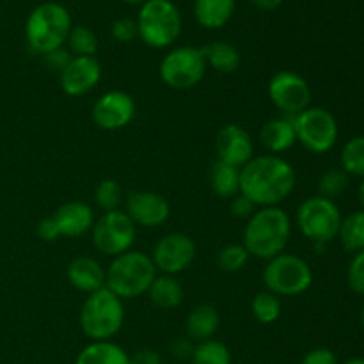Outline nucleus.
<instances>
[{"label": "nucleus", "instance_id": "f257e3e1", "mask_svg": "<svg viewBox=\"0 0 364 364\" xmlns=\"http://www.w3.org/2000/svg\"><path fill=\"white\" fill-rule=\"evenodd\" d=\"M297 183L294 166L279 155L252 156L240 169V194L256 206H277L290 198Z\"/></svg>", "mask_w": 364, "mask_h": 364}, {"label": "nucleus", "instance_id": "f03ea898", "mask_svg": "<svg viewBox=\"0 0 364 364\" xmlns=\"http://www.w3.org/2000/svg\"><path fill=\"white\" fill-rule=\"evenodd\" d=\"M291 235L290 215L279 206H265L252 213L244 230V247L252 258L269 259L284 252Z\"/></svg>", "mask_w": 364, "mask_h": 364}, {"label": "nucleus", "instance_id": "7ed1b4c3", "mask_svg": "<svg viewBox=\"0 0 364 364\" xmlns=\"http://www.w3.org/2000/svg\"><path fill=\"white\" fill-rule=\"evenodd\" d=\"M155 277L156 267L151 256L142 251H127L110 262L105 288L121 301H132L139 295L148 294Z\"/></svg>", "mask_w": 364, "mask_h": 364}, {"label": "nucleus", "instance_id": "20e7f679", "mask_svg": "<svg viewBox=\"0 0 364 364\" xmlns=\"http://www.w3.org/2000/svg\"><path fill=\"white\" fill-rule=\"evenodd\" d=\"M71 32V16L60 4L46 2L36 7L25 23V38L36 53L53 52L63 48Z\"/></svg>", "mask_w": 364, "mask_h": 364}, {"label": "nucleus", "instance_id": "39448f33", "mask_svg": "<svg viewBox=\"0 0 364 364\" xmlns=\"http://www.w3.org/2000/svg\"><path fill=\"white\" fill-rule=\"evenodd\" d=\"M124 323V306L109 288L89 294L80 309L82 331L92 341H109Z\"/></svg>", "mask_w": 364, "mask_h": 364}, {"label": "nucleus", "instance_id": "423d86ee", "mask_svg": "<svg viewBox=\"0 0 364 364\" xmlns=\"http://www.w3.org/2000/svg\"><path fill=\"white\" fill-rule=\"evenodd\" d=\"M139 36L151 48H167L181 34V14L171 0H148L137 20Z\"/></svg>", "mask_w": 364, "mask_h": 364}, {"label": "nucleus", "instance_id": "0eeeda50", "mask_svg": "<svg viewBox=\"0 0 364 364\" xmlns=\"http://www.w3.org/2000/svg\"><path fill=\"white\" fill-rule=\"evenodd\" d=\"M263 284L277 297H297L313 284V270L301 256L281 252L267 262Z\"/></svg>", "mask_w": 364, "mask_h": 364}, {"label": "nucleus", "instance_id": "6e6552de", "mask_svg": "<svg viewBox=\"0 0 364 364\" xmlns=\"http://www.w3.org/2000/svg\"><path fill=\"white\" fill-rule=\"evenodd\" d=\"M340 208L331 199L311 196L304 199L297 210V226L306 238L323 245L338 237L341 226Z\"/></svg>", "mask_w": 364, "mask_h": 364}, {"label": "nucleus", "instance_id": "1a4fd4ad", "mask_svg": "<svg viewBox=\"0 0 364 364\" xmlns=\"http://www.w3.org/2000/svg\"><path fill=\"white\" fill-rule=\"evenodd\" d=\"M206 59L203 48L180 46L167 53L160 63V78L171 89H192L205 78Z\"/></svg>", "mask_w": 364, "mask_h": 364}, {"label": "nucleus", "instance_id": "9d476101", "mask_svg": "<svg viewBox=\"0 0 364 364\" xmlns=\"http://www.w3.org/2000/svg\"><path fill=\"white\" fill-rule=\"evenodd\" d=\"M294 127L297 141L308 151L327 153L338 141L336 117L322 107H308L301 114L294 116Z\"/></svg>", "mask_w": 364, "mask_h": 364}, {"label": "nucleus", "instance_id": "9b49d317", "mask_svg": "<svg viewBox=\"0 0 364 364\" xmlns=\"http://www.w3.org/2000/svg\"><path fill=\"white\" fill-rule=\"evenodd\" d=\"M135 224L123 210L107 212L95 220L92 226V245L102 255L116 258L123 252L130 251L135 240Z\"/></svg>", "mask_w": 364, "mask_h": 364}, {"label": "nucleus", "instance_id": "f8f14e48", "mask_svg": "<svg viewBox=\"0 0 364 364\" xmlns=\"http://www.w3.org/2000/svg\"><path fill=\"white\" fill-rule=\"evenodd\" d=\"M270 102L284 116H297L311 103V87L308 80L294 71H277L269 82Z\"/></svg>", "mask_w": 364, "mask_h": 364}, {"label": "nucleus", "instance_id": "ddd939ff", "mask_svg": "<svg viewBox=\"0 0 364 364\" xmlns=\"http://www.w3.org/2000/svg\"><path fill=\"white\" fill-rule=\"evenodd\" d=\"M196 252L198 249L188 235L169 233L156 242L151 259L156 270L166 276H176L192 265V262L196 259Z\"/></svg>", "mask_w": 364, "mask_h": 364}, {"label": "nucleus", "instance_id": "4468645a", "mask_svg": "<svg viewBox=\"0 0 364 364\" xmlns=\"http://www.w3.org/2000/svg\"><path fill=\"white\" fill-rule=\"evenodd\" d=\"M134 98L124 91H109L92 105V121L100 130L116 132L128 127L135 117Z\"/></svg>", "mask_w": 364, "mask_h": 364}, {"label": "nucleus", "instance_id": "2eb2a0df", "mask_svg": "<svg viewBox=\"0 0 364 364\" xmlns=\"http://www.w3.org/2000/svg\"><path fill=\"white\" fill-rule=\"evenodd\" d=\"M124 213L130 217L135 226L159 228L169 219L171 206L159 192L139 191L128 194Z\"/></svg>", "mask_w": 364, "mask_h": 364}, {"label": "nucleus", "instance_id": "dca6fc26", "mask_svg": "<svg viewBox=\"0 0 364 364\" xmlns=\"http://www.w3.org/2000/svg\"><path fill=\"white\" fill-rule=\"evenodd\" d=\"M60 89L68 96H84L102 80V66L95 57H71L68 66L59 73Z\"/></svg>", "mask_w": 364, "mask_h": 364}, {"label": "nucleus", "instance_id": "f3484780", "mask_svg": "<svg viewBox=\"0 0 364 364\" xmlns=\"http://www.w3.org/2000/svg\"><path fill=\"white\" fill-rule=\"evenodd\" d=\"M217 160L230 166L242 167L255 156V144H252L251 135L240 124H226L219 130L215 139Z\"/></svg>", "mask_w": 364, "mask_h": 364}, {"label": "nucleus", "instance_id": "a211bd4d", "mask_svg": "<svg viewBox=\"0 0 364 364\" xmlns=\"http://www.w3.org/2000/svg\"><path fill=\"white\" fill-rule=\"evenodd\" d=\"M52 219L55 220L60 237H80V235L91 231L95 226V212L87 203L82 201L64 203L63 206L57 208Z\"/></svg>", "mask_w": 364, "mask_h": 364}, {"label": "nucleus", "instance_id": "6ab92c4d", "mask_svg": "<svg viewBox=\"0 0 364 364\" xmlns=\"http://www.w3.org/2000/svg\"><path fill=\"white\" fill-rule=\"evenodd\" d=\"M66 276L71 287L84 291V294L102 290V288H105L107 283V270L103 269L102 263L96 262L95 258H89V256L75 258L68 265Z\"/></svg>", "mask_w": 364, "mask_h": 364}, {"label": "nucleus", "instance_id": "aec40b11", "mask_svg": "<svg viewBox=\"0 0 364 364\" xmlns=\"http://www.w3.org/2000/svg\"><path fill=\"white\" fill-rule=\"evenodd\" d=\"M259 141L269 149L270 155H279V153L288 151L297 142L294 117L283 116L267 121L259 130Z\"/></svg>", "mask_w": 364, "mask_h": 364}, {"label": "nucleus", "instance_id": "412c9836", "mask_svg": "<svg viewBox=\"0 0 364 364\" xmlns=\"http://www.w3.org/2000/svg\"><path fill=\"white\" fill-rule=\"evenodd\" d=\"M220 323V316L217 313V309L210 304H201L196 306L187 316V336L192 341H201L212 340L213 334L217 333Z\"/></svg>", "mask_w": 364, "mask_h": 364}, {"label": "nucleus", "instance_id": "4be33fe9", "mask_svg": "<svg viewBox=\"0 0 364 364\" xmlns=\"http://www.w3.org/2000/svg\"><path fill=\"white\" fill-rule=\"evenodd\" d=\"M75 364H130V355L112 341H92L82 348Z\"/></svg>", "mask_w": 364, "mask_h": 364}, {"label": "nucleus", "instance_id": "5701e85b", "mask_svg": "<svg viewBox=\"0 0 364 364\" xmlns=\"http://www.w3.org/2000/svg\"><path fill=\"white\" fill-rule=\"evenodd\" d=\"M210 187L219 198L233 199L240 194V169L215 160L210 169Z\"/></svg>", "mask_w": 364, "mask_h": 364}, {"label": "nucleus", "instance_id": "b1692460", "mask_svg": "<svg viewBox=\"0 0 364 364\" xmlns=\"http://www.w3.org/2000/svg\"><path fill=\"white\" fill-rule=\"evenodd\" d=\"M149 301L160 309H174L183 301V288L174 276H156L148 290Z\"/></svg>", "mask_w": 364, "mask_h": 364}, {"label": "nucleus", "instance_id": "393cba45", "mask_svg": "<svg viewBox=\"0 0 364 364\" xmlns=\"http://www.w3.org/2000/svg\"><path fill=\"white\" fill-rule=\"evenodd\" d=\"M235 11V0H196L194 13L206 28H220L230 21Z\"/></svg>", "mask_w": 364, "mask_h": 364}, {"label": "nucleus", "instance_id": "a878e982", "mask_svg": "<svg viewBox=\"0 0 364 364\" xmlns=\"http://www.w3.org/2000/svg\"><path fill=\"white\" fill-rule=\"evenodd\" d=\"M205 59L208 66L219 73H233L238 70L242 63V55L237 50V46L230 45L226 41H215L210 43L203 48Z\"/></svg>", "mask_w": 364, "mask_h": 364}, {"label": "nucleus", "instance_id": "bb28decb", "mask_svg": "<svg viewBox=\"0 0 364 364\" xmlns=\"http://www.w3.org/2000/svg\"><path fill=\"white\" fill-rule=\"evenodd\" d=\"M338 237H340V242L345 251H364V210H361V212H352L350 215H347L341 220Z\"/></svg>", "mask_w": 364, "mask_h": 364}, {"label": "nucleus", "instance_id": "cd10ccee", "mask_svg": "<svg viewBox=\"0 0 364 364\" xmlns=\"http://www.w3.org/2000/svg\"><path fill=\"white\" fill-rule=\"evenodd\" d=\"M251 311L252 316H255L259 323L270 326V323L277 322L281 316V299L269 290L259 291V294L252 299Z\"/></svg>", "mask_w": 364, "mask_h": 364}, {"label": "nucleus", "instance_id": "c85d7f7f", "mask_svg": "<svg viewBox=\"0 0 364 364\" xmlns=\"http://www.w3.org/2000/svg\"><path fill=\"white\" fill-rule=\"evenodd\" d=\"M124 196H123V187L117 183L112 178H105L98 183L95 191V203L103 213L107 212H116L119 210V206L123 205Z\"/></svg>", "mask_w": 364, "mask_h": 364}, {"label": "nucleus", "instance_id": "c756f323", "mask_svg": "<svg viewBox=\"0 0 364 364\" xmlns=\"http://www.w3.org/2000/svg\"><path fill=\"white\" fill-rule=\"evenodd\" d=\"M192 364H231L230 348L217 340L201 341L194 347Z\"/></svg>", "mask_w": 364, "mask_h": 364}, {"label": "nucleus", "instance_id": "7c9ffc66", "mask_svg": "<svg viewBox=\"0 0 364 364\" xmlns=\"http://www.w3.org/2000/svg\"><path fill=\"white\" fill-rule=\"evenodd\" d=\"M341 169L352 176L364 178V135L347 141L340 155Z\"/></svg>", "mask_w": 364, "mask_h": 364}, {"label": "nucleus", "instance_id": "2f4dec72", "mask_svg": "<svg viewBox=\"0 0 364 364\" xmlns=\"http://www.w3.org/2000/svg\"><path fill=\"white\" fill-rule=\"evenodd\" d=\"M68 45L77 57H92L98 50V38L89 27L78 25V27H71Z\"/></svg>", "mask_w": 364, "mask_h": 364}, {"label": "nucleus", "instance_id": "473e14b6", "mask_svg": "<svg viewBox=\"0 0 364 364\" xmlns=\"http://www.w3.org/2000/svg\"><path fill=\"white\" fill-rule=\"evenodd\" d=\"M347 187H348V174L345 173L341 167H334V169L326 171V173L320 176L318 196L334 201V199L340 198V196L347 191Z\"/></svg>", "mask_w": 364, "mask_h": 364}, {"label": "nucleus", "instance_id": "72a5a7b5", "mask_svg": "<svg viewBox=\"0 0 364 364\" xmlns=\"http://www.w3.org/2000/svg\"><path fill=\"white\" fill-rule=\"evenodd\" d=\"M249 258H251V255L244 247V244H230L219 251V255H217V265H219V269L223 272H240L247 265Z\"/></svg>", "mask_w": 364, "mask_h": 364}, {"label": "nucleus", "instance_id": "f704fd0d", "mask_svg": "<svg viewBox=\"0 0 364 364\" xmlns=\"http://www.w3.org/2000/svg\"><path fill=\"white\" fill-rule=\"evenodd\" d=\"M347 283L354 294L364 297V251L355 252L347 270Z\"/></svg>", "mask_w": 364, "mask_h": 364}, {"label": "nucleus", "instance_id": "c9c22d12", "mask_svg": "<svg viewBox=\"0 0 364 364\" xmlns=\"http://www.w3.org/2000/svg\"><path fill=\"white\" fill-rule=\"evenodd\" d=\"M110 32H112L114 39H117V41L130 43L139 36L137 21L130 20V18H119V20H116L112 23Z\"/></svg>", "mask_w": 364, "mask_h": 364}, {"label": "nucleus", "instance_id": "e433bc0d", "mask_svg": "<svg viewBox=\"0 0 364 364\" xmlns=\"http://www.w3.org/2000/svg\"><path fill=\"white\" fill-rule=\"evenodd\" d=\"M256 212V205L244 194H238L231 199V213L238 219H249Z\"/></svg>", "mask_w": 364, "mask_h": 364}, {"label": "nucleus", "instance_id": "4c0bfd02", "mask_svg": "<svg viewBox=\"0 0 364 364\" xmlns=\"http://www.w3.org/2000/svg\"><path fill=\"white\" fill-rule=\"evenodd\" d=\"M43 57H45L46 68L52 71H59V73L68 66V63L71 60V53L64 48H57V50H53V52L45 53Z\"/></svg>", "mask_w": 364, "mask_h": 364}, {"label": "nucleus", "instance_id": "58836bf2", "mask_svg": "<svg viewBox=\"0 0 364 364\" xmlns=\"http://www.w3.org/2000/svg\"><path fill=\"white\" fill-rule=\"evenodd\" d=\"M301 364H338V358L329 348H315L302 358Z\"/></svg>", "mask_w": 364, "mask_h": 364}, {"label": "nucleus", "instance_id": "ea45409f", "mask_svg": "<svg viewBox=\"0 0 364 364\" xmlns=\"http://www.w3.org/2000/svg\"><path fill=\"white\" fill-rule=\"evenodd\" d=\"M38 237L45 242H53L60 237L59 230H57V226H55V220H53L52 217H46V219L39 220Z\"/></svg>", "mask_w": 364, "mask_h": 364}, {"label": "nucleus", "instance_id": "a19ab883", "mask_svg": "<svg viewBox=\"0 0 364 364\" xmlns=\"http://www.w3.org/2000/svg\"><path fill=\"white\" fill-rule=\"evenodd\" d=\"M194 347L196 345L188 338H178L171 345V352L176 359H191L192 354H194Z\"/></svg>", "mask_w": 364, "mask_h": 364}, {"label": "nucleus", "instance_id": "79ce46f5", "mask_svg": "<svg viewBox=\"0 0 364 364\" xmlns=\"http://www.w3.org/2000/svg\"><path fill=\"white\" fill-rule=\"evenodd\" d=\"M130 364H162V358L151 348H141L130 355Z\"/></svg>", "mask_w": 364, "mask_h": 364}, {"label": "nucleus", "instance_id": "37998d69", "mask_svg": "<svg viewBox=\"0 0 364 364\" xmlns=\"http://www.w3.org/2000/svg\"><path fill=\"white\" fill-rule=\"evenodd\" d=\"M281 2H283V0H252V4L262 11L276 9L277 6H281Z\"/></svg>", "mask_w": 364, "mask_h": 364}, {"label": "nucleus", "instance_id": "c03bdc74", "mask_svg": "<svg viewBox=\"0 0 364 364\" xmlns=\"http://www.w3.org/2000/svg\"><path fill=\"white\" fill-rule=\"evenodd\" d=\"M358 196H359V203H361L363 208H364V180L361 181V185H359V188H358Z\"/></svg>", "mask_w": 364, "mask_h": 364}, {"label": "nucleus", "instance_id": "a18cd8bd", "mask_svg": "<svg viewBox=\"0 0 364 364\" xmlns=\"http://www.w3.org/2000/svg\"><path fill=\"white\" fill-rule=\"evenodd\" d=\"M343 364H364V359L363 358H352V359H348V361H345Z\"/></svg>", "mask_w": 364, "mask_h": 364}, {"label": "nucleus", "instance_id": "49530a36", "mask_svg": "<svg viewBox=\"0 0 364 364\" xmlns=\"http://www.w3.org/2000/svg\"><path fill=\"white\" fill-rule=\"evenodd\" d=\"M124 2L135 4V6H139V4H146V2H148V0H124Z\"/></svg>", "mask_w": 364, "mask_h": 364}, {"label": "nucleus", "instance_id": "de8ad7c7", "mask_svg": "<svg viewBox=\"0 0 364 364\" xmlns=\"http://www.w3.org/2000/svg\"><path fill=\"white\" fill-rule=\"evenodd\" d=\"M361 323H363V327H364V304H363V309H361Z\"/></svg>", "mask_w": 364, "mask_h": 364}]
</instances>
